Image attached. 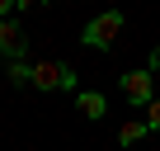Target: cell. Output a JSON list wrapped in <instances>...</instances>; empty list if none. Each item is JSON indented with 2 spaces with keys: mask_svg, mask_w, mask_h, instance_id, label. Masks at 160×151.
Segmentation results:
<instances>
[{
  "mask_svg": "<svg viewBox=\"0 0 160 151\" xmlns=\"http://www.w3.org/2000/svg\"><path fill=\"white\" fill-rule=\"evenodd\" d=\"M122 10H104V14H94L85 29H80V43L85 47H99V52H108L113 43H118V33H122Z\"/></svg>",
  "mask_w": 160,
  "mask_h": 151,
  "instance_id": "6da1fadb",
  "label": "cell"
},
{
  "mask_svg": "<svg viewBox=\"0 0 160 151\" xmlns=\"http://www.w3.org/2000/svg\"><path fill=\"white\" fill-rule=\"evenodd\" d=\"M118 90H122V99H127L132 109H151V99H155V71L141 66V71L118 76Z\"/></svg>",
  "mask_w": 160,
  "mask_h": 151,
  "instance_id": "7a4b0ae2",
  "label": "cell"
},
{
  "mask_svg": "<svg viewBox=\"0 0 160 151\" xmlns=\"http://www.w3.org/2000/svg\"><path fill=\"white\" fill-rule=\"evenodd\" d=\"M33 90H75V71L66 61H33Z\"/></svg>",
  "mask_w": 160,
  "mask_h": 151,
  "instance_id": "3957f363",
  "label": "cell"
},
{
  "mask_svg": "<svg viewBox=\"0 0 160 151\" xmlns=\"http://www.w3.org/2000/svg\"><path fill=\"white\" fill-rule=\"evenodd\" d=\"M0 52L10 61H24L28 57V38H24V24L19 19H0Z\"/></svg>",
  "mask_w": 160,
  "mask_h": 151,
  "instance_id": "277c9868",
  "label": "cell"
},
{
  "mask_svg": "<svg viewBox=\"0 0 160 151\" xmlns=\"http://www.w3.org/2000/svg\"><path fill=\"white\" fill-rule=\"evenodd\" d=\"M75 109L85 113L90 123H104V113H108V99H104L99 90H75Z\"/></svg>",
  "mask_w": 160,
  "mask_h": 151,
  "instance_id": "5b68a950",
  "label": "cell"
},
{
  "mask_svg": "<svg viewBox=\"0 0 160 151\" xmlns=\"http://www.w3.org/2000/svg\"><path fill=\"white\" fill-rule=\"evenodd\" d=\"M146 132H151V128H146V118H127V123L118 128V142H122V146H137Z\"/></svg>",
  "mask_w": 160,
  "mask_h": 151,
  "instance_id": "8992f818",
  "label": "cell"
},
{
  "mask_svg": "<svg viewBox=\"0 0 160 151\" xmlns=\"http://www.w3.org/2000/svg\"><path fill=\"white\" fill-rule=\"evenodd\" d=\"M10 85H33V61H10Z\"/></svg>",
  "mask_w": 160,
  "mask_h": 151,
  "instance_id": "52a82bcc",
  "label": "cell"
},
{
  "mask_svg": "<svg viewBox=\"0 0 160 151\" xmlns=\"http://www.w3.org/2000/svg\"><path fill=\"white\" fill-rule=\"evenodd\" d=\"M146 128H151V132H160V95H155V99H151V109H146Z\"/></svg>",
  "mask_w": 160,
  "mask_h": 151,
  "instance_id": "ba28073f",
  "label": "cell"
},
{
  "mask_svg": "<svg viewBox=\"0 0 160 151\" xmlns=\"http://www.w3.org/2000/svg\"><path fill=\"white\" fill-rule=\"evenodd\" d=\"M146 66H151V71H160V47L151 52V61H146Z\"/></svg>",
  "mask_w": 160,
  "mask_h": 151,
  "instance_id": "9c48e42d",
  "label": "cell"
}]
</instances>
